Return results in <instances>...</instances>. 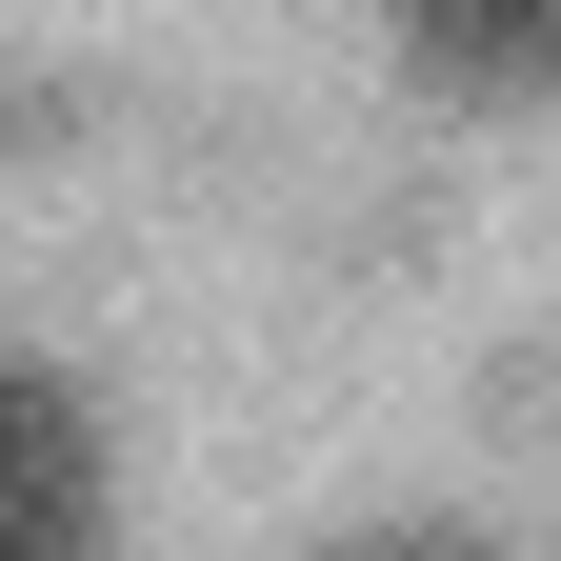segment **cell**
Masks as SVG:
<instances>
[{
    "instance_id": "1",
    "label": "cell",
    "mask_w": 561,
    "mask_h": 561,
    "mask_svg": "<svg viewBox=\"0 0 561 561\" xmlns=\"http://www.w3.org/2000/svg\"><path fill=\"white\" fill-rule=\"evenodd\" d=\"M121 481H101V401L0 341V561H101Z\"/></svg>"
},
{
    "instance_id": "2",
    "label": "cell",
    "mask_w": 561,
    "mask_h": 561,
    "mask_svg": "<svg viewBox=\"0 0 561 561\" xmlns=\"http://www.w3.org/2000/svg\"><path fill=\"white\" fill-rule=\"evenodd\" d=\"M421 81H461V101H561V0H381Z\"/></svg>"
},
{
    "instance_id": "3",
    "label": "cell",
    "mask_w": 561,
    "mask_h": 561,
    "mask_svg": "<svg viewBox=\"0 0 561 561\" xmlns=\"http://www.w3.org/2000/svg\"><path fill=\"white\" fill-rule=\"evenodd\" d=\"M321 561H502V541H461V522H381V541H321Z\"/></svg>"
}]
</instances>
